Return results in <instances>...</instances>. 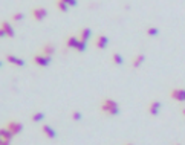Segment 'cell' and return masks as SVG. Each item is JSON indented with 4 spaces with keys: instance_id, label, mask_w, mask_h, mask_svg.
<instances>
[{
    "instance_id": "cell-15",
    "label": "cell",
    "mask_w": 185,
    "mask_h": 145,
    "mask_svg": "<svg viewBox=\"0 0 185 145\" xmlns=\"http://www.w3.org/2000/svg\"><path fill=\"white\" fill-rule=\"evenodd\" d=\"M41 54H45L47 57H52V55L55 54V48H54L51 43H46V44L41 48Z\"/></svg>"
},
{
    "instance_id": "cell-7",
    "label": "cell",
    "mask_w": 185,
    "mask_h": 145,
    "mask_svg": "<svg viewBox=\"0 0 185 145\" xmlns=\"http://www.w3.org/2000/svg\"><path fill=\"white\" fill-rule=\"evenodd\" d=\"M93 44H95L96 49H106L107 44H109V38H107V35H98L95 38Z\"/></svg>"
},
{
    "instance_id": "cell-5",
    "label": "cell",
    "mask_w": 185,
    "mask_h": 145,
    "mask_svg": "<svg viewBox=\"0 0 185 145\" xmlns=\"http://www.w3.org/2000/svg\"><path fill=\"white\" fill-rule=\"evenodd\" d=\"M31 14H32V18H34V20L41 22L43 18H46L47 11L45 8H32V9H31Z\"/></svg>"
},
{
    "instance_id": "cell-21",
    "label": "cell",
    "mask_w": 185,
    "mask_h": 145,
    "mask_svg": "<svg viewBox=\"0 0 185 145\" xmlns=\"http://www.w3.org/2000/svg\"><path fill=\"white\" fill-rule=\"evenodd\" d=\"M24 18V14L23 12H15V14H12L11 15V20L12 22H22Z\"/></svg>"
},
{
    "instance_id": "cell-22",
    "label": "cell",
    "mask_w": 185,
    "mask_h": 145,
    "mask_svg": "<svg viewBox=\"0 0 185 145\" xmlns=\"http://www.w3.org/2000/svg\"><path fill=\"white\" fill-rule=\"evenodd\" d=\"M70 116H72V119H73V121H81V118H83V115H81L78 110H73Z\"/></svg>"
},
{
    "instance_id": "cell-24",
    "label": "cell",
    "mask_w": 185,
    "mask_h": 145,
    "mask_svg": "<svg viewBox=\"0 0 185 145\" xmlns=\"http://www.w3.org/2000/svg\"><path fill=\"white\" fill-rule=\"evenodd\" d=\"M0 145H9V141H5V139H2V142Z\"/></svg>"
},
{
    "instance_id": "cell-3",
    "label": "cell",
    "mask_w": 185,
    "mask_h": 145,
    "mask_svg": "<svg viewBox=\"0 0 185 145\" xmlns=\"http://www.w3.org/2000/svg\"><path fill=\"white\" fill-rule=\"evenodd\" d=\"M0 35L2 37H9L12 38L14 37V28L9 22H2V26H0Z\"/></svg>"
},
{
    "instance_id": "cell-8",
    "label": "cell",
    "mask_w": 185,
    "mask_h": 145,
    "mask_svg": "<svg viewBox=\"0 0 185 145\" xmlns=\"http://www.w3.org/2000/svg\"><path fill=\"white\" fill-rule=\"evenodd\" d=\"M159 111H161V102L158 99H153L150 104H149V113H150L151 116H158Z\"/></svg>"
},
{
    "instance_id": "cell-16",
    "label": "cell",
    "mask_w": 185,
    "mask_h": 145,
    "mask_svg": "<svg viewBox=\"0 0 185 145\" xmlns=\"http://www.w3.org/2000/svg\"><path fill=\"white\" fill-rule=\"evenodd\" d=\"M112 63L116 64V66H122V64H124V58H122V55L118 54V52H113V54H112Z\"/></svg>"
},
{
    "instance_id": "cell-6",
    "label": "cell",
    "mask_w": 185,
    "mask_h": 145,
    "mask_svg": "<svg viewBox=\"0 0 185 145\" xmlns=\"http://www.w3.org/2000/svg\"><path fill=\"white\" fill-rule=\"evenodd\" d=\"M6 127L11 130L14 134H19L23 132V124L19 121H8V124H6Z\"/></svg>"
},
{
    "instance_id": "cell-4",
    "label": "cell",
    "mask_w": 185,
    "mask_h": 145,
    "mask_svg": "<svg viewBox=\"0 0 185 145\" xmlns=\"http://www.w3.org/2000/svg\"><path fill=\"white\" fill-rule=\"evenodd\" d=\"M170 96L177 102H185V89H171Z\"/></svg>"
},
{
    "instance_id": "cell-12",
    "label": "cell",
    "mask_w": 185,
    "mask_h": 145,
    "mask_svg": "<svg viewBox=\"0 0 185 145\" xmlns=\"http://www.w3.org/2000/svg\"><path fill=\"white\" fill-rule=\"evenodd\" d=\"M144 60H145V55H144V54H138V55H135V57L132 58V67H133V69H138L139 66L144 63Z\"/></svg>"
},
{
    "instance_id": "cell-18",
    "label": "cell",
    "mask_w": 185,
    "mask_h": 145,
    "mask_svg": "<svg viewBox=\"0 0 185 145\" xmlns=\"http://www.w3.org/2000/svg\"><path fill=\"white\" fill-rule=\"evenodd\" d=\"M31 119H32V122H41L43 119H45V113H41V111H35Z\"/></svg>"
},
{
    "instance_id": "cell-26",
    "label": "cell",
    "mask_w": 185,
    "mask_h": 145,
    "mask_svg": "<svg viewBox=\"0 0 185 145\" xmlns=\"http://www.w3.org/2000/svg\"><path fill=\"white\" fill-rule=\"evenodd\" d=\"M124 145H133V144H132V142H127V144H124Z\"/></svg>"
},
{
    "instance_id": "cell-25",
    "label": "cell",
    "mask_w": 185,
    "mask_h": 145,
    "mask_svg": "<svg viewBox=\"0 0 185 145\" xmlns=\"http://www.w3.org/2000/svg\"><path fill=\"white\" fill-rule=\"evenodd\" d=\"M181 113H182V116H185V107H181Z\"/></svg>"
},
{
    "instance_id": "cell-14",
    "label": "cell",
    "mask_w": 185,
    "mask_h": 145,
    "mask_svg": "<svg viewBox=\"0 0 185 145\" xmlns=\"http://www.w3.org/2000/svg\"><path fill=\"white\" fill-rule=\"evenodd\" d=\"M12 136H14V133H12L8 127H3V128L0 130V137H2V139H5V141H11Z\"/></svg>"
},
{
    "instance_id": "cell-11",
    "label": "cell",
    "mask_w": 185,
    "mask_h": 145,
    "mask_svg": "<svg viewBox=\"0 0 185 145\" xmlns=\"http://www.w3.org/2000/svg\"><path fill=\"white\" fill-rule=\"evenodd\" d=\"M78 37L77 35H69L66 38V41H64V44H66V48L68 49H75L77 48V44H78Z\"/></svg>"
},
{
    "instance_id": "cell-23",
    "label": "cell",
    "mask_w": 185,
    "mask_h": 145,
    "mask_svg": "<svg viewBox=\"0 0 185 145\" xmlns=\"http://www.w3.org/2000/svg\"><path fill=\"white\" fill-rule=\"evenodd\" d=\"M63 2H66L69 6H77V5H78V2H77V0H63Z\"/></svg>"
},
{
    "instance_id": "cell-17",
    "label": "cell",
    "mask_w": 185,
    "mask_h": 145,
    "mask_svg": "<svg viewBox=\"0 0 185 145\" xmlns=\"http://www.w3.org/2000/svg\"><path fill=\"white\" fill-rule=\"evenodd\" d=\"M145 34L149 37H156L159 34V29L158 28H155V26H149L147 29H145Z\"/></svg>"
},
{
    "instance_id": "cell-19",
    "label": "cell",
    "mask_w": 185,
    "mask_h": 145,
    "mask_svg": "<svg viewBox=\"0 0 185 145\" xmlns=\"http://www.w3.org/2000/svg\"><path fill=\"white\" fill-rule=\"evenodd\" d=\"M57 8L61 12H66L68 9H69V5H68L66 2H63V0H57Z\"/></svg>"
},
{
    "instance_id": "cell-13",
    "label": "cell",
    "mask_w": 185,
    "mask_h": 145,
    "mask_svg": "<svg viewBox=\"0 0 185 145\" xmlns=\"http://www.w3.org/2000/svg\"><path fill=\"white\" fill-rule=\"evenodd\" d=\"M90 35H92V31L89 28H83L80 32H78V38L80 40H84V41H89L90 40Z\"/></svg>"
},
{
    "instance_id": "cell-2",
    "label": "cell",
    "mask_w": 185,
    "mask_h": 145,
    "mask_svg": "<svg viewBox=\"0 0 185 145\" xmlns=\"http://www.w3.org/2000/svg\"><path fill=\"white\" fill-rule=\"evenodd\" d=\"M51 61H52V57H47L45 54H37V55H34V58H32V63L37 64V66H40V67L49 66Z\"/></svg>"
},
{
    "instance_id": "cell-1",
    "label": "cell",
    "mask_w": 185,
    "mask_h": 145,
    "mask_svg": "<svg viewBox=\"0 0 185 145\" xmlns=\"http://www.w3.org/2000/svg\"><path fill=\"white\" fill-rule=\"evenodd\" d=\"M100 110L106 113L107 116H116L119 113V107H118V102L110 99V98H104L100 104Z\"/></svg>"
},
{
    "instance_id": "cell-10",
    "label": "cell",
    "mask_w": 185,
    "mask_h": 145,
    "mask_svg": "<svg viewBox=\"0 0 185 145\" xmlns=\"http://www.w3.org/2000/svg\"><path fill=\"white\" fill-rule=\"evenodd\" d=\"M5 60L8 61V63H11L14 66H24V60L22 58H19V57H15V55H11V54H8V55H5Z\"/></svg>"
},
{
    "instance_id": "cell-9",
    "label": "cell",
    "mask_w": 185,
    "mask_h": 145,
    "mask_svg": "<svg viewBox=\"0 0 185 145\" xmlns=\"http://www.w3.org/2000/svg\"><path fill=\"white\" fill-rule=\"evenodd\" d=\"M41 133L45 134L46 137H49V139H54V137H57L55 130H54L51 125H47V124H43V125H41Z\"/></svg>"
},
{
    "instance_id": "cell-27",
    "label": "cell",
    "mask_w": 185,
    "mask_h": 145,
    "mask_svg": "<svg viewBox=\"0 0 185 145\" xmlns=\"http://www.w3.org/2000/svg\"><path fill=\"white\" fill-rule=\"evenodd\" d=\"M176 145H181V144H176Z\"/></svg>"
},
{
    "instance_id": "cell-20",
    "label": "cell",
    "mask_w": 185,
    "mask_h": 145,
    "mask_svg": "<svg viewBox=\"0 0 185 145\" xmlns=\"http://www.w3.org/2000/svg\"><path fill=\"white\" fill-rule=\"evenodd\" d=\"M86 49H87V41H84V40H78V44H77L75 50H78V52H84Z\"/></svg>"
}]
</instances>
